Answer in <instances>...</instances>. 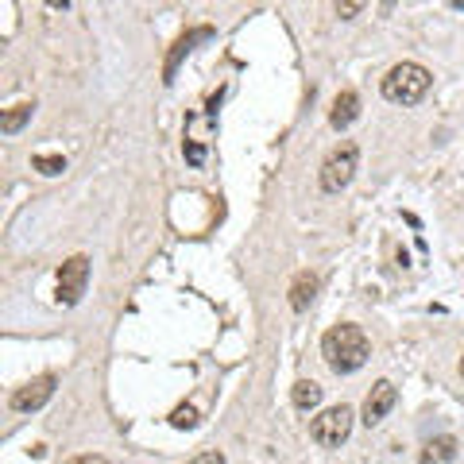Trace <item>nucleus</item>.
<instances>
[{
    "label": "nucleus",
    "instance_id": "1",
    "mask_svg": "<svg viewBox=\"0 0 464 464\" xmlns=\"http://www.w3.org/2000/svg\"><path fill=\"white\" fill-rule=\"evenodd\" d=\"M322 356H325V364L337 372V375H353L356 368H364L368 364V356H372V341L364 337V329L360 325H333L325 337H322Z\"/></svg>",
    "mask_w": 464,
    "mask_h": 464
},
{
    "label": "nucleus",
    "instance_id": "2",
    "mask_svg": "<svg viewBox=\"0 0 464 464\" xmlns=\"http://www.w3.org/2000/svg\"><path fill=\"white\" fill-rule=\"evenodd\" d=\"M430 70L426 66H418V63H399V66H391L387 70V78H383V97L391 101V105H402V109H411L418 105L426 93H430Z\"/></svg>",
    "mask_w": 464,
    "mask_h": 464
},
{
    "label": "nucleus",
    "instance_id": "3",
    "mask_svg": "<svg viewBox=\"0 0 464 464\" xmlns=\"http://www.w3.org/2000/svg\"><path fill=\"white\" fill-rule=\"evenodd\" d=\"M356 163H360V148H356V143L353 140L337 143V148L325 155V163H322V190L325 194H341L344 186L353 182Z\"/></svg>",
    "mask_w": 464,
    "mask_h": 464
},
{
    "label": "nucleus",
    "instance_id": "4",
    "mask_svg": "<svg viewBox=\"0 0 464 464\" xmlns=\"http://www.w3.org/2000/svg\"><path fill=\"white\" fill-rule=\"evenodd\" d=\"M353 406H329L310 422V438L325 449H341V441H348V433H353Z\"/></svg>",
    "mask_w": 464,
    "mask_h": 464
},
{
    "label": "nucleus",
    "instance_id": "5",
    "mask_svg": "<svg viewBox=\"0 0 464 464\" xmlns=\"http://www.w3.org/2000/svg\"><path fill=\"white\" fill-rule=\"evenodd\" d=\"M85 283H90V259L70 256L66 264L58 267V302H63V306H78L85 295Z\"/></svg>",
    "mask_w": 464,
    "mask_h": 464
},
{
    "label": "nucleus",
    "instance_id": "6",
    "mask_svg": "<svg viewBox=\"0 0 464 464\" xmlns=\"http://www.w3.org/2000/svg\"><path fill=\"white\" fill-rule=\"evenodd\" d=\"M54 387H58V380H54L51 372H47V375H35V380H27L24 387L12 391L8 406H12L16 414H32V411H39V406L54 395Z\"/></svg>",
    "mask_w": 464,
    "mask_h": 464
},
{
    "label": "nucleus",
    "instance_id": "7",
    "mask_svg": "<svg viewBox=\"0 0 464 464\" xmlns=\"http://www.w3.org/2000/svg\"><path fill=\"white\" fill-rule=\"evenodd\" d=\"M395 402H399V391L391 380H380L372 391H368V399H364V426H380L383 418L395 411Z\"/></svg>",
    "mask_w": 464,
    "mask_h": 464
},
{
    "label": "nucleus",
    "instance_id": "8",
    "mask_svg": "<svg viewBox=\"0 0 464 464\" xmlns=\"http://www.w3.org/2000/svg\"><path fill=\"white\" fill-rule=\"evenodd\" d=\"M201 39H213V27H194L190 35H182L179 43H174V51H170L167 66H163V82H174V70H179V63L194 51V43H201Z\"/></svg>",
    "mask_w": 464,
    "mask_h": 464
},
{
    "label": "nucleus",
    "instance_id": "9",
    "mask_svg": "<svg viewBox=\"0 0 464 464\" xmlns=\"http://www.w3.org/2000/svg\"><path fill=\"white\" fill-rule=\"evenodd\" d=\"M356 116H360V97H356L353 90L337 93V101H333V112H329V124L337 128V132H344V128L353 124Z\"/></svg>",
    "mask_w": 464,
    "mask_h": 464
},
{
    "label": "nucleus",
    "instance_id": "10",
    "mask_svg": "<svg viewBox=\"0 0 464 464\" xmlns=\"http://www.w3.org/2000/svg\"><path fill=\"white\" fill-rule=\"evenodd\" d=\"M457 438H449V433H441V438H433V441H426V449H422V464H453L457 460Z\"/></svg>",
    "mask_w": 464,
    "mask_h": 464
},
{
    "label": "nucleus",
    "instance_id": "11",
    "mask_svg": "<svg viewBox=\"0 0 464 464\" xmlns=\"http://www.w3.org/2000/svg\"><path fill=\"white\" fill-rule=\"evenodd\" d=\"M317 298V275H310V271H302L295 283H290V306H295L298 314L302 310H310V302Z\"/></svg>",
    "mask_w": 464,
    "mask_h": 464
},
{
    "label": "nucleus",
    "instance_id": "12",
    "mask_svg": "<svg viewBox=\"0 0 464 464\" xmlns=\"http://www.w3.org/2000/svg\"><path fill=\"white\" fill-rule=\"evenodd\" d=\"M290 402L298 406V411H317V406H322V387H317L314 380H298L295 383V391H290Z\"/></svg>",
    "mask_w": 464,
    "mask_h": 464
},
{
    "label": "nucleus",
    "instance_id": "13",
    "mask_svg": "<svg viewBox=\"0 0 464 464\" xmlns=\"http://www.w3.org/2000/svg\"><path fill=\"white\" fill-rule=\"evenodd\" d=\"M32 112H35L32 101H24V105H12L5 116H0V132H5V136H16L20 128H24L27 121H32Z\"/></svg>",
    "mask_w": 464,
    "mask_h": 464
},
{
    "label": "nucleus",
    "instance_id": "14",
    "mask_svg": "<svg viewBox=\"0 0 464 464\" xmlns=\"http://www.w3.org/2000/svg\"><path fill=\"white\" fill-rule=\"evenodd\" d=\"M32 167H35L39 174H63V170H66V159H63V155H35Z\"/></svg>",
    "mask_w": 464,
    "mask_h": 464
},
{
    "label": "nucleus",
    "instance_id": "15",
    "mask_svg": "<svg viewBox=\"0 0 464 464\" xmlns=\"http://www.w3.org/2000/svg\"><path fill=\"white\" fill-rule=\"evenodd\" d=\"M170 426H179V430L198 426V411H194V406H179V411L170 414Z\"/></svg>",
    "mask_w": 464,
    "mask_h": 464
},
{
    "label": "nucleus",
    "instance_id": "16",
    "mask_svg": "<svg viewBox=\"0 0 464 464\" xmlns=\"http://www.w3.org/2000/svg\"><path fill=\"white\" fill-rule=\"evenodd\" d=\"M360 8H364V5H360V0H344V5L337 0V16H341V20H353Z\"/></svg>",
    "mask_w": 464,
    "mask_h": 464
},
{
    "label": "nucleus",
    "instance_id": "17",
    "mask_svg": "<svg viewBox=\"0 0 464 464\" xmlns=\"http://www.w3.org/2000/svg\"><path fill=\"white\" fill-rule=\"evenodd\" d=\"M186 464H225V453H217V449H209V453H198L194 460H186Z\"/></svg>",
    "mask_w": 464,
    "mask_h": 464
},
{
    "label": "nucleus",
    "instance_id": "18",
    "mask_svg": "<svg viewBox=\"0 0 464 464\" xmlns=\"http://www.w3.org/2000/svg\"><path fill=\"white\" fill-rule=\"evenodd\" d=\"M186 159H190L194 167H201L206 163V148H201V143H186Z\"/></svg>",
    "mask_w": 464,
    "mask_h": 464
},
{
    "label": "nucleus",
    "instance_id": "19",
    "mask_svg": "<svg viewBox=\"0 0 464 464\" xmlns=\"http://www.w3.org/2000/svg\"><path fill=\"white\" fill-rule=\"evenodd\" d=\"M66 464H109L101 453H82V457H74V460H66Z\"/></svg>",
    "mask_w": 464,
    "mask_h": 464
},
{
    "label": "nucleus",
    "instance_id": "20",
    "mask_svg": "<svg viewBox=\"0 0 464 464\" xmlns=\"http://www.w3.org/2000/svg\"><path fill=\"white\" fill-rule=\"evenodd\" d=\"M460 375H464V360H460Z\"/></svg>",
    "mask_w": 464,
    "mask_h": 464
}]
</instances>
